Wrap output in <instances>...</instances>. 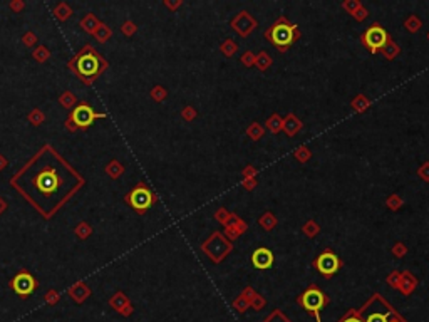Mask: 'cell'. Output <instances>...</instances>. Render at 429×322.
Here are the masks:
<instances>
[{"instance_id":"6da1fadb","label":"cell","mask_w":429,"mask_h":322,"mask_svg":"<svg viewBox=\"0 0 429 322\" xmlns=\"http://www.w3.org/2000/svg\"><path fill=\"white\" fill-rule=\"evenodd\" d=\"M59 161L52 163L51 158H44L42 153H39L32 163L24 166L15 181H12L42 213H46V205H51V211L56 210L72 191L65 188L69 185L71 168Z\"/></svg>"},{"instance_id":"7a4b0ae2","label":"cell","mask_w":429,"mask_h":322,"mask_svg":"<svg viewBox=\"0 0 429 322\" xmlns=\"http://www.w3.org/2000/svg\"><path fill=\"white\" fill-rule=\"evenodd\" d=\"M265 40L272 44L280 54H285L293 44L302 37V30L297 24L290 22L285 15H280L263 34Z\"/></svg>"},{"instance_id":"3957f363","label":"cell","mask_w":429,"mask_h":322,"mask_svg":"<svg viewBox=\"0 0 429 322\" xmlns=\"http://www.w3.org/2000/svg\"><path fill=\"white\" fill-rule=\"evenodd\" d=\"M104 67H108L106 60L99 56V52L91 47H84V51L79 52V56H76V59L71 62V69L86 84L92 83Z\"/></svg>"},{"instance_id":"277c9868","label":"cell","mask_w":429,"mask_h":322,"mask_svg":"<svg viewBox=\"0 0 429 322\" xmlns=\"http://www.w3.org/2000/svg\"><path fill=\"white\" fill-rule=\"evenodd\" d=\"M357 311L362 322H389L391 317L399 316V312L381 294H374Z\"/></svg>"},{"instance_id":"5b68a950","label":"cell","mask_w":429,"mask_h":322,"mask_svg":"<svg viewBox=\"0 0 429 322\" xmlns=\"http://www.w3.org/2000/svg\"><path fill=\"white\" fill-rule=\"evenodd\" d=\"M297 304L302 305L310 316L315 317V322H322L320 312L322 309L329 305V297H327L315 284H310L302 294L297 297Z\"/></svg>"},{"instance_id":"8992f818","label":"cell","mask_w":429,"mask_h":322,"mask_svg":"<svg viewBox=\"0 0 429 322\" xmlns=\"http://www.w3.org/2000/svg\"><path fill=\"white\" fill-rule=\"evenodd\" d=\"M201 250L210 257V260L213 263H220L233 250V242H230L225 237V234L216 230L201 243Z\"/></svg>"},{"instance_id":"52a82bcc","label":"cell","mask_w":429,"mask_h":322,"mask_svg":"<svg viewBox=\"0 0 429 322\" xmlns=\"http://www.w3.org/2000/svg\"><path fill=\"white\" fill-rule=\"evenodd\" d=\"M124 202L128 203L134 211H138L140 215H144L146 211L156 203V195L149 190L148 185L138 183V185L124 197Z\"/></svg>"},{"instance_id":"ba28073f","label":"cell","mask_w":429,"mask_h":322,"mask_svg":"<svg viewBox=\"0 0 429 322\" xmlns=\"http://www.w3.org/2000/svg\"><path fill=\"white\" fill-rule=\"evenodd\" d=\"M389 37H391L389 32H387L379 22H374L372 26L367 29V30L362 32L359 40H361V44L371 52V54L375 56V54H379V52H381V49L384 46H386V42H387V39H389Z\"/></svg>"},{"instance_id":"9c48e42d","label":"cell","mask_w":429,"mask_h":322,"mask_svg":"<svg viewBox=\"0 0 429 322\" xmlns=\"http://www.w3.org/2000/svg\"><path fill=\"white\" fill-rule=\"evenodd\" d=\"M314 268H317V272L320 275H324L325 279H330L337 274L342 268V260L332 248H325L324 252H320L312 262Z\"/></svg>"},{"instance_id":"30bf717a","label":"cell","mask_w":429,"mask_h":322,"mask_svg":"<svg viewBox=\"0 0 429 322\" xmlns=\"http://www.w3.org/2000/svg\"><path fill=\"white\" fill-rule=\"evenodd\" d=\"M97 117H106V114H97L87 103H81L77 108H74V111L71 113L65 126L71 129H77V128L86 129L89 128V126L94 123V119H97Z\"/></svg>"},{"instance_id":"8fae6325","label":"cell","mask_w":429,"mask_h":322,"mask_svg":"<svg viewBox=\"0 0 429 322\" xmlns=\"http://www.w3.org/2000/svg\"><path fill=\"white\" fill-rule=\"evenodd\" d=\"M230 27L240 37H248V35L258 27V22H257V19L253 17L248 10H240L238 14L230 20Z\"/></svg>"},{"instance_id":"7c38bea8","label":"cell","mask_w":429,"mask_h":322,"mask_svg":"<svg viewBox=\"0 0 429 322\" xmlns=\"http://www.w3.org/2000/svg\"><path fill=\"white\" fill-rule=\"evenodd\" d=\"M10 287L15 294L24 299V297H29L37 289V280L29 274V272H19V274L12 279Z\"/></svg>"},{"instance_id":"4fadbf2b","label":"cell","mask_w":429,"mask_h":322,"mask_svg":"<svg viewBox=\"0 0 429 322\" xmlns=\"http://www.w3.org/2000/svg\"><path fill=\"white\" fill-rule=\"evenodd\" d=\"M250 262H252V265L255 268H258V270H268V268H272L273 262H275V255H273V252L270 250V248L258 247L257 250H253V254L250 257Z\"/></svg>"},{"instance_id":"5bb4252c","label":"cell","mask_w":429,"mask_h":322,"mask_svg":"<svg viewBox=\"0 0 429 322\" xmlns=\"http://www.w3.org/2000/svg\"><path fill=\"white\" fill-rule=\"evenodd\" d=\"M248 230V225L245 220H242L238 217L236 213H231L230 220H228V223L225 225V237H227L230 242H235L236 238L240 237V235H243L245 232Z\"/></svg>"},{"instance_id":"9a60e30c","label":"cell","mask_w":429,"mask_h":322,"mask_svg":"<svg viewBox=\"0 0 429 322\" xmlns=\"http://www.w3.org/2000/svg\"><path fill=\"white\" fill-rule=\"evenodd\" d=\"M419 280L418 277H416L414 274H411L409 270H402L401 272V279H399V285H398V291L401 292L402 295H411L412 292L416 291V287H418Z\"/></svg>"},{"instance_id":"2e32d148","label":"cell","mask_w":429,"mask_h":322,"mask_svg":"<svg viewBox=\"0 0 429 322\" xmlns=\"http://www.w3.org/2000/svg\"><path fill=\"white\" fill-rule=\"evenodd\" d=\"M302 129H304V123H302V119L295 113H288L287 116L284 117V129H282V131L287 134V136L290 138L297 136Z\"/></svg>"},{"instance_id":"e0dca14e","label":"cell","mask_w":429,"mask_h":322,"mask_svg":"<svg viewBox=\"0 0 429 322\" xmlns=\"http://www.w3.org/2000/svg\"><path fill=\"white\" fill-rule=\"evenodd\" d=\"M381 54L386 57L387 60H392V59H396V57L401 54V46H399V44L396 42L392 37H389V39H387V42H386V46L381 49Z\"/></svg>"},{"instance_id":"ac0fdd59","label":"cell","mask_w":429,"mask_h":322,"mask_svg":"<svg viewBox=\"0 0 429 322\" xmlns=\"http://www.w3.org/2000/svg\"><path fill=\"white\" fill-rule=\"evenodd\" d=\"M265 129H268L272 134H277L284 129V117L279 113H273L268 116V119L265 121Z\"/></svg>"},{"instance_id":"d6986e66","label":"cell","mask_w":429,"mask_h":322,"mask_svg":"<svg viewBox=\"0 0 429 322\" xmlns=\"http://www.w3.org/2000/svg\"><path fill=\"white\" fill-rule=\"evenodd\" d=\"M371 104H372V101H371L366 94H357L352 101H350V108L359 114L367 111V109L371 108Z\"/></svg>"},{"instance_id":"ffe728a7","label":"cell","mask_w":429,"mask_h":322,"mask_svg":"<svg viewBox=\"0 0 429 322\" xmlns=\"http://www.w3.org/2000/svg\"><path fill=\"white\" fill-rule=\"evenodd\" d=\"M277 223H279V220H277V217L272 213V211H265V213H261L260 218H258V225L263 228L265 232H272L273 228L277 227Z\"/></svg>"},{"instance_id":"44dd1931","label":"cell","mask_w":429,"mask_h":322,"mask_svg":"<svg viewBox=\"0 0 429 322\" xmlns=\"http://www.w3.org/2000/svg\"><path fill=\"white\" fill-rule=\"evenodd\" d=\"M272 62L273 60H272V57L268 52L261 51V52H258V54H255V67L258 69V71H261V72L268 71V67L272 66Z\"/></svg>"},{"instance_id":"7402d4cb","label":"cell","mask_w":429,"mask_h":322,"mask_svg":"<svg viewBox=\"0 0 429 322\" xmlns=\"http://www.w3.org/2000/svg\"><path fill=\"white\" fill-rule=\"evenodd\" d=\"M247 136L250 138L252 141H258L265 136V126H261L258 121H253V123L248 124L247 128Z\"/></svg>"},{"instance_id":"603a6c76","label":"cell","mask_w":429,"mask_h":322,"mask_svg":"<svg viewBox=\"0 0 429 322\" xmlns=\"http://www.w3.org/2000/svg\"><path fill=\"white\" fill-rule=\"evenodd\" d=\"M220 51L225 57H233L236 52H238V44L235 42L233 39H225L222 44H220Z\"/></svg>"},{"instance_id":"cb8c5ba5","label":"cell","mask_w":429,"mask_h":322,"mask_svg":"<svg viewBox=\"0 0 429 322\" xmlns=\"http://www.w3.org/2000/svg\"><path fill=\"white\" fill-rule=\"evenodd\" d=\"M421 27H423V20H421L416 14H411L409 17L404 20V29H406L409 34H416V32H419Z\"/></svg>"},{"instance_id":"d4e9b609","label":"cell","mask_w":429,"mask_h":322,"mask_svg":"<svg viewBox=\"0 0 429 322\" xmlns=\"http://www.w3.org/2000/svg\"><path fill=\"white\" fill-rule=\"evenodd\" d=\"M302 232H304L305 237L309 238H314L320 234V225L315 222V220H307V222L302 225Z\"/></svg>"},{"instance_id":"484cf974","label":"cell","mask_w":429,"mask_h":322,"mask_svg":"<svg viewBox=\"0 0 429 322\" xmlns=\"http://www.w3.org/2000/svg\"><path fill=\"white\" fill-rule=\"evenodd\" d=\"M386 205H387V208H389V210L396 211V210H399L404 205V200H402L401 195L392 193V195H389V197L386 198Z\"/></svg>"},{"instance_id":"4316f807","label":"cell","mask_w":429,"mask_h":322,"mask_svg":"<svg viewBox=\"0 0 429 322\" xmlns=\"http://www.w3.org/2000/svg\"><path fill=\"white\" fill-rule=\"evenodd\" d=\"M293 156L300 163H309V160L312 158V151H310L309 146H299V148H295V151H293Z\"/></svg>"},{"instance_id":"83f0119b","label":"cell","mask_w":429,"mask_h":322,"mask_svg":"<svg viewBox=\"0 0 429 322\" xmlns=\"http://www.w3.org/2000/svg\"><path fill=\"white\" fill-rule=\"evenodd\" d=\"M361 7H362L361 0H344V2H342V9H344L347 14H350V15H354L355 12L361 9Z\"/></svg>"},{"instance_id":"f1b7e54d","label":"cell","mask_w":429,"mask_h":322,"mask_svg":"<svg viewBox=\"0 0 429 322\" xmlns=\"http://www.w3.org/2000/svg\"><path fill=\"white\" fill-rule=\"evenodd\" d=\"M263 322H292V321H290L288 317H285V314L282 312L280 309H275V311H272L265 317Z\"/></svg>"},{"instance_id":"f546056e","label":"cell","mask_w":429,"mask_h":322,"mask_svg":"<svg viewBox=\"0 0 429 322\" xmlns=\"http://www.w3.org/2000/svg\"><path fill=\"white\" fill-rule=\"evenodd\" d=\"M231 305H233V309H235L236 312L243 314L248 307H250V302H248V300L245 299V297H243L242 294H240V295L233 300V304H231Z\"/></svg>"},{"instance_id":"4dcf8cb0","label":"cell","mask_w":429,"mask_h":322,"mask_svg":"<svg viewBox=\"0 0 429 322\" xmlns=\"http://www.w3.org/2000/svg\"><path fill=\"white\" fill-rule=\"evenodd\" d=\"M391 252H392V255H394L396 259H402V257L407 254V245L404 242H396L394 245H392Z\"/></svg>"},{"instance_id":"1f68e13d","label":"cell","mask_w":429,"mask_h":322,"mask_svg":"<svg viewBox=\"0 0 429 322\" xmlns=\"http://www.w3.org/2000/svg\"><path fill=\"white\" fill-rule=\"evenodd\" d=\"M230 217H231V213H230V211H228L227 208H225V206H222V208H218V210L215 211V218H216V222H220L223 227L228 223V220H230Z\"/></svg>"},{"instance_id":"d6a6232c","label":"cell","mask_w":429,"mask_h":322,"mask_svg":"<svg viewBox=\"0 0 429 322\" xmlns=\"http://www.w3.org/2000/svg\"><path fill=\"white\" fill-rule=\"evenodd\" d=\"M240 62H242L245 67H253L255 66V54H253L252 51H245L242 57H240Z\"/></svg>"},{"instance_id":"836d02e7","label":"cell","mask_w":429,"mask_h":322,"mask_svg":"<svg viewBox=\"0 0 429 322\" xmlns=\"http://www.w3.org/2000/svg\"><path fill=\"white\" fill-rule=\"evenodd\" d=\"M337 322H362L361 317H359V311L357 309H349L347 314L342 319H339Z\"/></svg>"},{"instance_id":"e575fe53","label":"cell","mask_w":429,"mask_h":322,"mask_svg":"<svg viewBox=\"0 0 429 322\" xmlns=\"http://www.w3.org/2000/svg\"><path fill=\"white\" fill-rule=\"evenodd\" d=\"M399 279H401V272H399V270H392L391 274L386 277V282H387V285H389V287L398 289Z\"/></svg>"},{"instance_id":"d590c367","label":"cell","mask_w":429,"mask_h":322,"mask_svg":"<svg viewBox=\"0 0 429 322\" xmlns=\"http://www.w3.org/2000/svg\"><path fill=\"white\" fill-rule=\"evenodd\" d=\"M265 305H267V299H265V297H261L260 294H257L255 297H253L252 302H250V307L253 309V311H261Z\"/></svg>"},{"instance_id":"8d00e7d4","label":"cell","mask_w":429,"mask_h":322,"mask_svg":"<svg viewBox=\"0 0 429 322\" xmlns=\"http://www.w3.org/2000/svg\"><path fill=\"white\" fill-rule=\"evenodd\" d=\"M418 176L423 181L429 183V161H424L423 165H421L419 168H418Z\"/></svg>"},{"instance_id":"74e56055","label":"cell","mask_w":429,"mask_h":322,"mask_svg":"<svg viewBox=\"0 0 429 322\" xmlns=\"http://www.w3.org/2000/svg\"><path fill=\"white\" fill-rule=\"evenodd\" d=\"M181 116L185 121H193L195 117L198 116V113H196V109L193 108V106H186V108L181 111Z\"/></svg>"},{"instance_id":"f35d334b","label":"cell","mask_w":429,"mask_h":322,"mask_svg":"<svg viewBox=\"0 0 429 322\" xmlns=\"http://www.w3.org/2000/svg\"><path fill=\"white\" fill-rule=\"evenodd\" d=\"M242 175H243V180H247V178H257L258 170H257L253 165H248V166H245V168H243Z\"/></svg>"},{"instance_id":"ab89813d","label":"cell","mask_w":429,"mask_h":322,"mask_svg":"<svg viewBox=\"0 0 429 322\" xmlns=\"http://www.w3.org/2000/svg\"><path fill=\"white\" fill-rule=\"evenodd\" d=\"M111 304L117 309V311H122V307H124V305L128 304V300H126L124 294H116V299L111 300Z\"/></svg>"},{"instance_id":"60d3db41","label":"cell","mask_w":429,"mask_h":322,"mask_svg":"<svg viewBox=\"0 0 429 322\" xmlns=\"http://www.w3.org/2000/svg\"><path fill=\"white\" fill-rule=\"evenodd\" d=\"M352 17H354L355 20H357V22H362V20H366L367 17H369V10H367L366 7L362 5L361 9H359V10L352 15Z\"/></svg>"},{"instance_id":"b9f144b4","label":"cell","mask_w":429,"mask_h":322,"mask_svg":"<svg viewBox=\"0 0 429 322\" xmlns=\"http://www.w3.org/2000/svg\"><path fill=\"white\" fill-rule=\"evenodd\" d=\"M242 186L247 191H253L257 188V178H247V180L242 181Z\"/></svg>"},{"instance_id":"7bdbcfd3","label":"cell","mask_w":429,"mask_h":322,"mask_svg":"<svg viewBox=\"0 0 429 322\" xmlns=\"http://www.w3.org/2000/svg\"><path fill=\"white\" fill-rule=\"evenodd\" d=\"M151 94H153V97H154V99H156V101H163L166 96H168V94H166L165 89L159 88V86H158V88H154V89H153V92H151Z\"/></svg>"},{"instance_id":"ee69618b","label":"cell","mask_w":429,"mask_h":322,"mask_svg":"<svg viewBox=\"0 0 429 322\" xmlns=\"http://www.w3.org/2000/svg\"><path fill=\"white\" fill-rule=\"evenodd\" d=\"M389 322H406V319H404V317L401 316V314H399V316H394V317H391V319H389Z\"/></svg>"},{"instance_id":"f6af8a7d","label":"cell","mask_w":429,"mask_h":322,"mask_svg":"<svg viewBox=\"0 0 429 322\" xmlns=\"http://www.w3.org/2000/svg\"><path fill=\"white\" fill-rule=\"evenodd\" d=\"M179 3H181V2H176V3H166V5H170L171 9H176V7L179 5Z\"/></svg>"},{"instance_id":"bcb514c9","label":"cell","mask_w":429,"mask_h":322,"mask_svg":"<svg viewBox=\"0 0 429 322\" xmlns=\"http://www.w3.org/2000/svg\"><path fill=\"white\" fill-rule=\"evenodd\" d=\"M426 37H428V40H429V32H428V35H426Z\"/></svg>"}]
</instances>
